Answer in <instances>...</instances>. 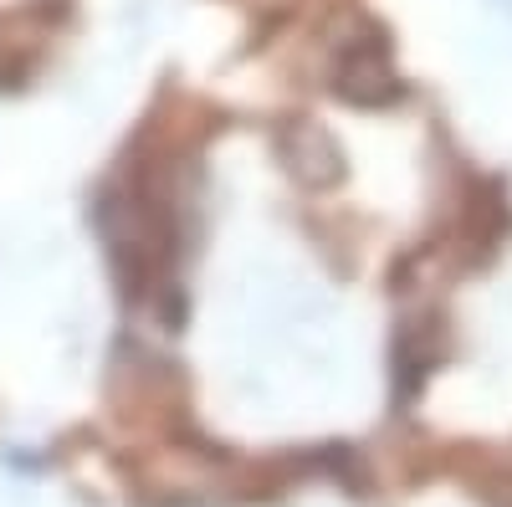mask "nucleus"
Listing matches in <instances>:
<instances>
[{"mask_svg": "<svg viewBox=\"0 0 512 507\" xmlns=\"http://www.w3.org/2000/svg\"><path fill=\"white\" fill-rule=\"evenodd\" d=\"M282 149H287V164H292V175L323 190L333 185L338 175H344V154L333 149V139L318 129V123H292V129L282 134Z\"/></svg>", "mask_w": 512, "mask_h": 507, "instance_id": "nucleus-1", "label": "nucleus"}, {"mask_svg": "<svg viewBox=\"0 0 512 507\" xmlns=\"http://www.w3.org/2000/svg\"><path fill=\"white\" fill-rule=\"evenodd\" d=\"M338 93H344L349 103H390L400 98V77L384 67L379 47H359V52H344V62H338Z\"/></svg>", "mask_w": 512, "mask_h": 507, "instance_id": "nucleus-2", "label": "nucleus"}]
</instances>
